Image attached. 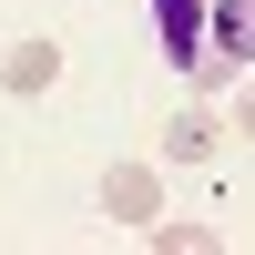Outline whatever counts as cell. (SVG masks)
Here are the masks:
<instances>
[{
    "label": "cell",
    "instance_id": "6da1fadb",
    "mask_svg": "<svg viewBox=\"0 0 255 255\" xmlns=\"http://www.w3.org/2000/svg\"><path fill=\"white\" fill-rule=\"evenodd\" d=\"M163 174H174V163H102V225H133V235H143V225H153L163 215Z\"/></svg>",
    "mask_w": 255,
    "mask_h": 255
},
{
    "label": "cell",
    "instance_id": "7a4b0ae2",
    "mask_svg": "<svg viewBox=\"0 0 255 255\" xmlns=\"http://www.w3.org/2000/svg\"><path fill=\"white\" fill-rule=\"evenodd\" d=\"M235 133V123L225 113H204V102H184L174 123H163V163H174V174H194V163H215V143Z\"/></svg>",
    "mask_w": 255,
    "mask_h": 255
},
{
    "label": "cell",
    "instance_id": "3957f363",
    "mask_svg": "<svg viewBox=\"0 0 255 255\" xmlns=\"http://www.w3.org/2000/svg\"><path fill=\"white\" fill-rule=\"evenodd\" d=\"M61 61H72L61 41H10V51H0V92H10V102H41L61 82Z\"/></svg>",
    "mask_w": 255,
    "mask_h": 255
},
{
    "label": "cell",
    "instance_id": "277c9868",
    "mask_svg": "<svg viewBox=\"0 0 255 255\" xmlns=\"http://www.w3.org/2000/svg\"><path fill=\"white\" fill-rule=\"evenodd\" d=\"M153 31H163V61H194L204 41H215V0H153Z\"/></svg>",
    "mask_w": 255,
    "mask_h": 255
},
{
    "label": "cell",
    "instance_id": "5b68a950",
    "mask_svg": "<svg viewBox=\"0 0 255 255\" xmlns=\"http://www.w3.org/2000/svg\"><path fill=\"white\" fill-rule=\"evenodd\" d=\"M143 245H153V255H215L225 235H215L204 215H153V225H143Z\"/></svg>",
    "mask_w": 255,
    "mask_h": 255
},
{
    "label": "cell",
    "instance_id": "8992f818",
    "mask_svg": "<svg viewBox=\"0 0 255 255\" xmlns=\"http://www.w3.org/2000/svg\"><path fill=\"white\" fill-rule=\"evenodd\" d=\"M215 41L255 61V0H215Z\"/></svg>",
    "mask_w": 255,
    "mask_h": 255
},
{
    "label": "cell",
    "instance_id": "52a82bcc",
    "mask_svg": "<svg viewBox=\"0 0 255 255\" xmlns=\"http://www.w3.org/2000/svg\"><path fill=\"white\" fill-rule=\"evenodd\" d=\"M225 123H235V133H245V143H255V72H245V82H235V113H225Z\"/></svg>",
    "mask_w": 255,
    "mask_h": 255
}]
</instances>
